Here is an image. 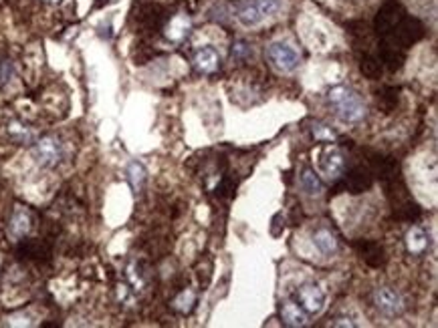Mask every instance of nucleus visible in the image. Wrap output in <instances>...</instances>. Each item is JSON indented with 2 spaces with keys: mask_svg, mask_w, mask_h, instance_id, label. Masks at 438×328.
<instances>
[{
  "mask_svg": "<svg viewBox=\"0 0 438 328\" xmlns=\"http://www.w3.org/2000/svg\"><path fill=\"white\" fill-rule=\"evenodd\" d=\"M428 234H426L425 230L420 228V226H412L410 230H408V234H406V248H408V252L410 254H414V256H420V254H425L426 250H428Z\"/></svg>",
  "mask_w": 438,
  "mask_h": 328,
  "instance_id": "15",
  "label": "nucleus"
},
{
  "mask_svg": "<svg viewBox=\"0 0 438 328\" xmlns=\"http://www.w3.org/2000/svg\"><path fill=\"white\" fill-rule=\"evenodd\" d=\"M311 133H313V137H315L318 141H333V139L337 137L332 127H330V125H323V123H315Z\"/></svg>",
  "mask_w": 438,
  "mask_h": 328,
  "instance_id": "24",
  "label": "nucleus"
},
{
  "mask_svg": "<svg viewBox=\"0 0 438 328\" xmlns=\"http://www.w3.org/2000/svg\"><path fill=\"white\" fill-rule=\"evenodd\" d=\"M192 65L198 71L200 75H214L220 66V54L213 47H204L194 54Z\"/></svg>",
  "mask_w": 438,
  "mask_h": 328,
  "instance_id": "8",
  "label": "nucleus"
},
{
  "mask_svg": "<svg viewBox=\"0 0 438 328\" xmlns=\"http://www.w3.org/2000/svg\"><path fill=\"white\" fill-rule=\"evenodd\" d=\"M321 171L332 177V180H337L342 177L345 171V158L344 153L339 149H327L321 158Z\"/></svg>",
  "mask_w": 438,
  "mask_h": 328,
  "instance_id": "11",
  "label": "nucleus"
},
{
  "mask_svg": "<svg viewBox=\"0 0 438 328\" xmlns=\"http://www.w3.org/2000/svg\"><path fill=\"white\" fill-rule=\"evenodd\" d=\"M301 187H303V192L309 194V196H321L323 189H325L321 177H319L315 170H311V168H305V170L301 171Z\"/></svg>",
  "mask_w": 438,
  "mask_h": 328,
  "instance_id": "19",
  "label": "nucleus"
},
{
  "mask_svg": "<svg viewBox=\"0 0 438 328\" xmlns=\"http://www.w3.org/2000/svg\"><path fill=\"white\" fill-rule=\"evenodd\" d=\"M281 320L285 327L301 328L307 324V315L297 302L285 300L281 304Z\"/></svg>",
  "mask_w": 438,
  "mask_h": 328,
  "instance_id": "12",
  "label": "nucleus"
},
{
  "mask_svg": "<svg viewBox=\"0 0 438 328\" xmlns=\"http://www.w3.org/2000/svg\"><path fill=\"white\" fill-rule=\"evenodd\" d=\"M192 30V20L186 13L174 14L170 23L166 25V39L172 42H182Z\"/></svg>",
  "mask_w": 438,
  "mask_h": 328,
  "instance_id": "10",
  "label": "nucleus"
},
{
  "mask_svg": "<svg viewBox=\"0 0 438 328\" xmlns=\"http://www.w3.org/2000/svg\"><path fill=\"white\" fill-rule=\"evenodd\" d=\"M6 131H9V137L13 139L14 144L30 145L37 141V133H35V129H33L30 125H27V123L18 121V119H14V121L9 123Z\"/></svg>",
  "mask_w": 438,
  "mask_h": 328,
  "instance_id": "14",
  "label": "nucleus"
},
{
  "mask_svg": "<svg viewBox=\"0 0 438 328\" xmlns=\"http://www.w3.org/2000/svg\"><path fill=\"white\" fill-rule=\"evenodd\" d=\"M285 6L283 0H242L237 4V20L245 27H257L263 20L279 14Z\"/></svg>",
  "mask_w": 438,
  "mask_h": 328,
  "instance_id": "2",
  "label": "nucleus"
},
{
  "mask_svg": "<svg viewBox=\"0 0 438 328\" xmlns=\"http://www.w3.org/2000/svg\"><path fill=\"white\" fill-rule=\"evenodd\" d=\"M297 304L303 308L305 315L318 316L325 308V294L318 284H303L297 290Z\"/></svg>",
  "mask_w": 438,
  "mask_h": 328,
  "instance_id": "5",
  "label": "nucleus"
},
{
  "mask_svg": "<svg viewBox=\"0 0 438 328\" xmlns=\"http://www.w3.org/2000/svg\"><path fill=\"white\" fill-rule=\"evenodd\" d=\"M356 248H358L359 256L364 258V262L368 264V266L382 268L386 264V252L380 244H376V242H358Z\"/></svg>",
  "mask_w": 438,
  "mask_h": 328,
  "instance_id": "13",
  "label": "nucleus"
},
{
  "mask_svg": "<svg viewBox=\"0 0 438 328\" xmlns=\"http://www.w3.org/2000/svg\"><path fill=\"white\" fill-rule=\"evenodd\" d=\"M374 304H376V308H378L382 315L390 316V318L400 316L404 312V300H402V296H400L396 290L388 288V286L378 288L374 292Z\"/></svg>",
  "mask_w": 438,
  "mask_h": 328,
  "instance_id": "6",
  "label": "nucleus"
},
{
  "mask_svg": "<svg viewBox=\"0 0 438 328\" xmlns=\"http://www.w3.org/2000/svg\"><path fill=\"white\" fill-rule=\"evenodd\" d=\"M230 57H232V61H247L252 57V47L247 40H235Z\"/></svg>",
  "mask_w": 438,
  "mask_h": 328,
  "instance_id": "23",
  "label": "nucleus"
},
{
  "mask_svg": "<svg viewBox=\"0 0 438 328\" xmlns=\"http://www.w3.org/2000/svg\"><path fill=\"white\" fill-rule=\"evenodd\" d=\"M372 182L374 171L366 170V168H356V170H352L345 175L344 187L352 194H361V192L372 187Z\"/></svg>",
  "mask_w": 438,
  "mask_h": 328,
  "instance_id": "9",
  "label": "nucleus"
},
{
  "mask_svg": "<svg viewBox=\"0 0 438 328\" xmlns=\"http://www.w3.org/2000/svg\"><path fill=\"white\" fill-rule=\"evenodd\" d=\"M33 211L25 208V206H16L11 216V222H9V236L13 238L14 242H21L30 234L33 230Z\"/></svg>",
  "mask_w": 438,
  "mask_h": 328,
  "instance_id": "7",
  "label": "nucleus"
},
{
  "mask_svg": "<svg viewBox=\"0 0 438 328\" xmlns=\"http://www.w3.org/2000/svg\"><path fill=\"white\" fill-rule=\"evenodd\" d=\"M33 159L43 170H53L63 161V144L55 135L39 137L33 145Z\"/></svg>",
  "mask_w": 438,
  "mask_h": 328,
  "instance_id": "3",
  "label": "nucleus"
},
{
  "mask_svg": "<svg viewBox=\"0 0 438 328\" xmlns=\"http://www.w3.org/2000/svg\"><path fill=\"white\" fill-rule=\"evenodd\" d=\"M313 244H315V248L321 252V254H325V256H332L333 252L337 250V236L333 234L330 228H319L318 232L313 234Z\"/></svg>",
  "mask_w": 438,
  "mask_h": 328,
  "instance_id": "17",
  "label": "nucleus"
},
{
  "mask_svg": "<svg viewBox=\"0 0 438 328\" xmlns=\"http://www.w3.org/2000/svg\"><path fill=\"white\" fill-rule=\"evenodd\" d=\"M194 304H196V294H194L190 288L182 290V292L172 300L174 310H178L180 315H190L192 308H194Z\"/></svg>",
  "mask_w": 438,
  "mask_h": 328,
  "instance_id": "20",
  "label": "nucleus"
},
{
  "mask_svg": "<svg viewBox=\"0 0 438 328\" xmlns=\"http://www.w3.org/2000/svg\"><path fill=\"white\" fill-rule=\"evenodd\" d=\"M18 256L21 258H33V260H40L45 256H49V248L39 242V240H21L18 246Z\"/></svg>",
  "mask_w": 438,
  "mask_h": 328,
  "instance_id": "18",
  "label": "nucleus"
},
{
  "mask_svg": "<svg viewBox=\"0 0 438 328\" xmlns=\"http://www.w3.org/2000/svg\"><path fill=\"white\" fill-rule=\"evenodd\" d=\"M332 327H356V324H354V322H352V320H349V318H347V316H337V318H333L332 320Z\"/></svg>",
  "mask_w": 438,
  "mask_h": 328,
  "instance_id": "25",
  "label": "nucleus"
},
{
  "mask_svg": "<svg viewBox=\"0 0 438 328\" xmlns=\"http://www.w3.org/2000/svg\"><path fill=\"white\" fill-rule=\"evenodd\" d=\"M396 105H398V91L396 89H384L382 93H378V107H382L386 113H390Z\"/></svg>",
  "mask_w": 438,
  "mask_h": 328,
  "instance_id": "22",
  "label": "nucleus"
},
{
  "mask_svg": "<svg viewBox=\"0 0 438 328\" xmlns=\"http://www.w3.org/2000/svg\"><path fill=\"white\" fill-rule=\"evenodd\" d=\"M359 69H361V73H364L368 79H380V77H382V63H380L378 59L364 57L361 63H359Z\"/></svg>",
  "mask_w": 438,
  "mask_h": 328,
  "instance_id": "21",
  "label": "nucleus"
},
{
  "mask_svg": "<svg viewBox=\"0 0 438 328\" xmlns=\"http://www.w3.org/2000/svg\"><path fill=\"white\" fill-rule=\"evenodd\" d=\"M266 59L277 73H293L301 63L299 53L287 42H273L266 49Z\"/></svg>",
  "mask_w": 438,
  "mask_h": 328,
  "instance_id": "4",
  "label": "nucleus"
},
{
  "mask_svg": "<svg viewBox=\"0 0 438 328\" xmlns=\"http://www.w3.org/2000/svg\"><path fill=\"white\" fill-rule=\"evenodd\" d=\"M327 101L335 111V115L344 123H359L366 117V105L358 93L345 85L332 87L327 93Z\"/></svg>",
  "mask_w": 438,
  "mask_h": 328,
  "instance_id": "1",
  "label": "nucleus"
},
{
  "mask_svg": "<svg viewBox=\"0 0 438 328\" xmlns=\"http://www.w3.org/2000/svg\"><path fill=\"white\" fill-rule=\"evenodd\" d=\"M45 2H49V4H61L63 0H45Z\"/></svg>",
  "mask_w": 438,
  "mask_h": 328,
  "instance_id": "26",
  "label": "nucleus"
},
{
  "mask_svg": "<svg viewBox=\"0 0 438 328\" xmlns=\"http://www.w3.org/2000/svg\"><path fill=\"white\" fill-rule=\"evenodd\" d=\"M125 177H128V184L133 189V194H140L146 185L147 170L144 168L142 161H130L128 168H125Z\"/></svg>",
  "mask_w": 438,
  "mask_h": 328,
  "instance_id": "16",
  "label": "nucleus"
}]
</instances>
